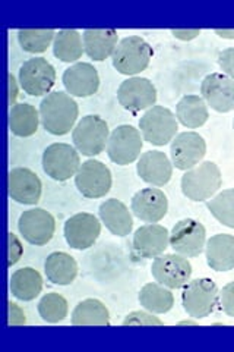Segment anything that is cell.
<instances>
[{"mask_svg":"<svg viewBox=\"0 0 234 352\" xmlns=\"http://www.w3.org/2000/svg\"><path fill=\"white\" fill-rule=\"evenodd\" d=\"M170 247V232L164 226L148 223L141 226L132 241L133 254L139 258H157Z\"/></svg>","mask_w":234,"mask_h":352,"instance_id":"obj_18","label":"cell"},{"mask_svg":"<svg viewBox=\"0 0 234 352\" xmlns=\"http://www.w3.org/2000/svg\"><path fill=\"white\" fill-rule=\"evenodd\" d=\"M176 118L186 128H199L207 124L209 118L208 104L200 96H183L176 106Z\"/></svg>","mask_w":234,"mask_h":352,"instance_id":"obj_28","label":"cell"},{"mask_svg":"<svg viewBox=\"0 0 234 352\" xmlns=\"http://www.w3.org/2000/svg\"><path fill=\"white\" fill-rule=\"evenodd\" d=\"M207 208L221 225L234 229V188L218 192L207 201Z\"/></svg>","mask_w":234,"mask_h":352,"instance_id":"obj_35","label":"cell"},{"mask_svg":"<svg viewBox=\"0 0 234 352\" xmlns=\"http://www.w3.org/2000/svg\"><path fill=\"white\" fill-rule=\"evenodd\" d=\"M139 178L152 186H164L173 176V163L159 150H150L141 154L137 164Z\"/></svg>","mask_w":234,"mask_h":352,"instance_id":"obj_22","label":"cell"},{"mask_svg":"<svg viewBox=\"0 0 234 352\" xmlns=\"http://www.w3.org/2000/svg\"><path fill=\"white\" fill-rule=\"evenodd\" d=\"M142 147L143 138L139 129L133 125H119L110 132L106 150L111 162L128 166L141 157Z\"/></svg>","mask_w":234,"mask_h":352,"instance_id":"obj_8","label":"cell"},{"mask_svg":"<svg viewBox=\"0 0 234 352\" xmlns=\"http://www.w3.org/2000/svg\"><path fill=\"white\" fill-rule=\"evenodd\" d=\"M164 323L159 317H155L154 313L150 311H132L129 313L125 320L124 326H163Z\"/></svg>","mask_w":234,"mask_h":352,"instance_id":"obj_36","label":"cell"},{"mask_svg":"<svg viewBox=\"0 0 234 352\" xmlns=\"http://www.w3.org/2000/svg\"><path fill=\"white\" fill-rule=\"evenodd\" d=\"M220 305L227 316L234 317V282L227 283L220 292Z\"/></svg>","mask_w":234,"mask_h":352,"instance_id":"obj_37","label":"cell"},{"mask_svg":"<svg viewBox=\"0 0 234 352\" xmlns=\"http://www.w3.org/2000/svg\"><path fill=\"white\" fill-rule=\"evenodd\" d=\"M71 323L73 326H108L110 311L100 300L86 298L75 305Z\"/></svg>","mask_w":234,"mask_h":352,"instance_id":"obj_31","label":"cell"},{"mask_svg":"<svg viewBox=\"0 0 234 352\" xmlns=\"http://www.w3.org/2000/svg\"><path fill=\"white\" fill-rule=\"evenodd\" d=\"M179 324H180V326H186V324H187V326H196V324H198V322H192V320H185V322H180Z\"/></svg>","mask_w":234,"mask_h":352,"instance_id":"obj_44","label":"cell"},{"mask_svg":"<svg viewBox=\"0 0 234 352\" xmlns=\"http://www.w3.org/2000/svg\"><path fill=\"white\" fill-rule=\"evenodd\" d=\"M215 34L221 38L234 40V30H215Z\"/></svg>","mask_w":234,"mask_h":352,"instance_id":"obj_43","label":"cell"},{"mask_svg":"<svg viewBox=\"0 0 234 352\" xmlns=\"http://www.w3.org/2000/svg\"><path fill=\"white\" fill-rule=\"evenodd\" d=\"M43 194L38 175L28 168H14L9 172V197L25 206H36Z\"/></svg>","mask_w":234,"mask_h":352,"instance_id":"obj_19","label":"cell"},{"mask_svg":"<svg viewBox=\"0 0 234 352\" xmlns=\"http://www.w3.org/2000/svg\"><path fill=\"white\" fill-rule=\"evenodd\" d=\"M179 120L170 109L164 106H152L139 119V129L143 141L152 146L163 147L169 144L177 135Z\"/></svg>","mask_w":234,"mask_h":352,"instance_id":"obj_4","label":"cell"},{"mask_svg":"<svg viewBox=\"0 0 234 352\" xmlns=\"http://www.w3.org/2000/svg\"><path fill=\"white\" fill-rule=\"evenodd\" d=\"M62 82L72 97H91L98 91L100 76L94 65L78 62L65 69Z\"/></svg>","mask_w":234,"mask_h":352,"instance_id":"obj_20","label":"cell"},{"mask_svg":"<svg viewBox=\"0 0 234 352\" xmlns=\"http://www.w3.org/2000/svg\"><path fill=\"white\" fill-rule=\"evenodd\" d=\"M130 212L132 210H129L124 201L117 198H108L100 204L98 216L111 234L116 236H128L133 229V217Z\"/></svg>","mask_w":234,"mask_h":352,"instance_id":"obj_23","label":"cell"},{"mask_svg":"<svg viewBox=\"0 0 234 352\" xmlns=\"http://www.w3.org/2000/svg\"><path fill=\"white\" fill-rule=\"evenodd\" d=\"M40 122L51 135H66L80 115V107L69 93L53 91L40 103Z\"/></svg>","mask_w":234,"mask_h":352,"instance_id":"obj_1","label":"cell"},{"mask_svg":"<svg viewBox=\"0 0 234 352\" xmlns=\"http://www.w3.org/2000/svg\"><path fill=\"white\" fill-rule=\"evenodd\" d=\"M222 185V175L214 162H200L182 176V192L192 201H205L214 197Z\"/></svg>","mask_w":234,"mask_h":352,"instance_id":"obj_2","label":"cell"},{"mask_svg":"<svg viewBox=\"0 0 234 352\" xmlns=\"http://www.w3.org/2000/svg\"><path fill=\"white\" fill-rule=\"evenodd\" d=\"M10 292L19 301H32L43 291V278L38 270L32 267H22L10 276Z\"/></svg>","mask_w":234,"mask_h":352,"instance_id":"obj_27","label":"cell"},{"mask_svg":"<svg viewBox=\"0 0 234 352\" xmlns=\"http://www.w3.org/2000/svg\"><path fill=\"white\" fill-rule=\"evenodd\" d=\"M130 210L142 222L157 223L167 214L169 200L159 188H143L132 197Z\"/></svg>","mask_w":234,"mask_h":352,"instance_id":"obj_21","label":"cell"},{"mask_svg":"<svg viewBox=\"0 0 234 352\" xmlns=\"http://www.w3.org/2000/svg\"><path fill=\"white\" fill-rule=\"evenodd\" d=\"M205 256L208 266L215 272H230L234 269V236L217 234L207 241Z\"/></svg>","mask_w":234,"mask_h":352,"instance_id":"obj_25","label":"cell"},{"mask_svg":"<svg viewBox=\"0 0 234 352\" xmlns=\"http://www.w3.org/2000/svg\"><path fill=\"white\" fill-rule=\"evenodd\" d=\"M9 93H10V97H9L10 106H15L19 91H18V81L12 74H9Z\"/></svg>","mask_w":234,"mask_h":352,"instance_id":"obj_42","label":"cell"},{"mask_svg":"<svg viewBox=\"0 0 234 352\" xmlns=\"http://www.w3.org/2000/svg\"><path fill=\"white\" fill-rule=\"evenodd\" d=\"M111 172L103 162L90 159L81 163L75 175V185L85 198H103L111 188Z\"/></svg>","mask_w":234,"mask_h":352,"instance_id":"obj_11","label":"cell"},{"mask_svg":"<svg viewBox=\"0 0 234 352\" xmlns=\"http://www.w3.org/2000/svg\"><path fill=\"white\" fill-rule=\"evenodd\" d=\"M41 164L51 179L65 182L75 176L81 166L80 151L66 142H54L44 150Z\"/></svg>","mask_w":234,"mask_h":352,"instance_id":"obj_7","label":"cell"},{"mask_svg":"<svg viewBox=\"0 0 234 352\" xmlns=\"http://www.w3.org/2000/svg\"><path fill=\"white\" fill-rule=\"evenodd\" d=\"M84 41L82 34L76 30H60L56 32L53 41V54L66 63L76 62L82 58Z\"/></svg>","mask_w":234,"mask_h":352,"instance_id":"obj_32","label":"cell"},{"mask_svg":"<svg viewBox=\"0 0 234 352\" xmlns=\"http://www.w3.org/2000/svg\"><path fill=\"white\" fill-rule=\"evenodd\" d=\"M200 94L211 109L218 113L234 110V80L226 74L214 72L207 75L200 84Z\"/></svg>","mask_w":234,"mask_h":352,"instance_id":"obj_17","label":"cell"},{"mask_svg":"<svg viewBox=\"0 0 234 352\" xmlns=\"http://www.w3.org/2000/svg\"><path fill=\"white\" fill-rule=\"evenodd\" d=\"M18 230L28 244L41 247L51 241L56 232V220L44 208H30L19 216Z\"/></svg>","mask_w":234,"mask_h":352,"instance_id":"obj_13","label":"cell"},{"mask_svg":"<svg viewBox=\"0 0 234 352\" xmlns=\"http://www.w3.org/2000/svg\"><path fill=\"white\" fill-rule=\"evenodd\" d=\"M100 234H102V223L98 217L86 212L71 216L63 226L65 239L73 250L82 251L94 247Z\"/></svg>","mask_w":234,"mask_h":352,"instance_id":"obj_16","label":"cell"},{"mask_svg":"<svg viewBox=\"0 0 234 352\" xmlns=\"http://www.w3.org/2000/svg\"><path fill=\"white\" fill-rule=\"evenodd\" d=\"M110 129L106 119L98 115H86L78 120L72 131L75 148L86 157L97 156L107 147Z\"/></svg>","mask_w":234,"mask_h":352,"instance_id":"obj_5","label":"cell"},{"mask_svg":"<svg viewBox=\"0 0 234 352\" xmlns=\"http://www.w3.org/2000/svg\"><path fill=\"white\" fill-rule=\"evenodd\" d=\"M27 323V317L22 308L16 304L9 301V314H8V324L9 326H22Z\"/></svg>","mask_w":234,"mask_h":352,"instance_id":"obj_40","label":"cell"},{"mask_svg":"<svg viewBox=\"0 0 234 352\" xmlns=\"http://www.w3.org/2000/svg\"><path fill=\"white\" fill-rule=\"evenodd\" d=\"M151 273L155 282L170 289H180L191 280L192 264L187 257L177 254H161L154 258Z\"/></svg>","mask_w":234,"mask_h":352,"instance_id":"obj_12","label":"cell"},{"mask_svg":"<svg viewBox=\"0 0 234 352\" xmlns=\"http://www.w3.org/2000/svg\"><path fill=\"white\" fill-rule=\"evenodd\" d=\"M172 34L176 38L183 40V41H189V40H194L198 36H200V30L199 28H195V30H173Z\"/></svg>","mask_w":234,"mask_h":352,"instance_id":"obj_41","label":"cell"},{"mask_svg":"<svg viewBox=\"0 0 234 352\" xmlns=\"http://www.w3.org/2000/svg\"><path fill=\"white\" fill-rule=\"evenodd\" d=\"M22 252H24V247H22L19 238L14 234L10 232L9 234V267H12L14 264H16L21 257H22Z\"/></svg>","mask_w":234,"mask_h":352,"instance_id":"obj_39","label":"cell"},{"mask_svg":"<svg viewBox=\"0 0 234 352\" xmlns=\"http://www.w3.org/2000/svg\"><path fill=\"white\" fill-rule=\"evenodd\" d=\"M117 100L121 107L133 113L148 110L157 102V88L148 78L130 76L119 85Z\"/></svg>","mask_w":234,"mask_h":352,"instance_id":"obj_14","label":"cell"},{"mask_svg":"<svg viewBox=\"0 0 234 352\" xmlns=\"http://www.w3.org/2000/svg\"><path fill=\"white\" fill-rule=\"evenodd\" d=\"M82 41L88 58L103 62L113 56L119 44V36L117 31L111 28H88L82 32Z\"/></svg>","mask_w":234,"mask_h":352,"instance_id":"obj_24","label":"cell"},{"mask_svg":"<svg viewBox=\"0 0 234 352\" xmlns=\"http://www.w3.org/2000/svg\"><path fill=\"white\" fill-rule=\"evenodd\" d=\"M154 50L147 41L139 36H130L119 41L111 62L117 72L137 75L148 68Z\"/></svg>","mask_w":234,"mask_h":352,"instance_id":"obj_3","label":"cell"},{"mask_svg":"<svg viewBox=\"0 0 234 352\" xmlns=\"http://www.w3.org/2000/svg\"><path fill=\"white\" fill-rule=\"evenodd\" d=\"M207 154V142L198 132L187 131L177 134L172 141L170 156L176 169L189 170L204 160Z\"/></svg>","mask_w":234,"mask_h":352,"instance_id":"obj_15","label":"cell"},{"mask_svg":"<svg viewBox=\"0 0 234 352\" xmlns=\"http://www.w3.org/2000/svg\"><path fill=\"white\" fill-rule=\"evenodd\" d=\"M138 298L145 310L154 314L169 313L174 305V295L172 289L159 282H150L143 285Z\"/></svg>","mask_w":234,"mask_h":352,"instance_id":"obj_29","label":"cell"},{"mask_svg":"<svg viewBox=\"0 0 234 352\" xmlns=\"http://www.w3.org/2000/svg\"><path fill=\"white\" fill-rule=\"evenodd\" d=\"M69 313V304L63 295L50 292L43 296L38 302V314L44 322L56 324L63 322Z\"/></svg>","mask_w":234,"mask_h":352,"instance_id":"obj_33","label":"cell"},{"mask_svg":"<svg viewBox=\"0 0 234 352\" xmlns=\"http://www.w3.org/2000/svg\"><path fill=\"white\" fill-rule=\"evenodd\" d=\"M182 304L185 311L194 318H204L214 311L220 292L213 279L198 278L183 286Z\"/></svg>","mask_w":234,"mask_h":352,"instance_id":"obj_6","label":"cell"},{"mask_svg":"<svg viewBox=\"0 0 234 352\" xmlns=\"http://www.w3.org/2000/svg\"><path fill=\"white\" fill-rule=\"evenodd\" d=\"M54 37L56 31L51 28H32L18 31V41L21 47L28 53H44L54 41Z\"/></svg>","mask_w":234,"mask_h":352,"instance_id":"obj_34","label":"cell"},{"mask_svg":"<svg viewBox=\"0 0 234 352\" xmlns=\"http://www.w3.org/2000/svg\"><path fill=\"white\" fill-rule=\"evenodd\" d=\"M233 129H234V120H233Z\"/></svg>","mask_w":234,"mask_h":352,"instance_id":"obj_45","label":"cell"},{"mask_svg":"<svg viewBox=\"0 0 234 352\" xmlns=\"http://www.w3.org/2000/svg\"><path fill=\"white\" fill-rule=\"evenodd\" d=\"M44 272L47 279L53 285L66 286L71 285L78 276V263L76 260L63 251H56L46 258L44 263Z\"/></svg>","mask_w":234,"mask_h":352,"instance_id":"obj_26","label":"cell"},{"mask_svg":"<svg viewBox=\"0 0 234 352\" xmlns=\"http://www.w3.org/2000/svg\"><path fill=\"white\" fill-rule=\"evenodd\" d=\"M207 245L205 226L195 219H183L177 222L170 232V247L174 252L187 258L202 254Z\"/></svg>","mask_w":234,"mask_h":352,"instance_id":"obj_10","label":"cell"},{"mask_svg":"<svg viewBox=\"0 0 234 352\" xmlns=\"http://www.w3.org/2000/svg\"><path fill=\"white\" fill-rule=\"evenodd\" d=\"M18 78L27 94L47 96L56 84V69L46 58H32L21 65Z\"/></svg>","mask_w":234,"mask_h":352,"instance_id":"obj_9","label":"cell"},{"mask_svg":"<svg viewBox=\"0 0 234 352\" xmlns=\"http://www.w3.org/2000/svg\"><path fill=\"white\" fill-rule=\"evenodd\" d=\"M218 65L222 72L234 80V47H227L218 53Z\"/></svg>","mask_w":234,"mask_h":352,"instance_id":"obj_38","label":"cell"},{"mask_svg":"<svg viewBox=\"0 0 234 352\" xmlns=\"http://www.w3.org/2000/svg\"><path fill=\"white\" fill-rule=\"evenodd\" d=\"M40 125V112L30 103H16L10 107L9 128L16 137L34 135Z\"/></svg>","mask_w":234,"mask_h":352,"instance_id":"obj_30","label":"cell"}]
</instances>
